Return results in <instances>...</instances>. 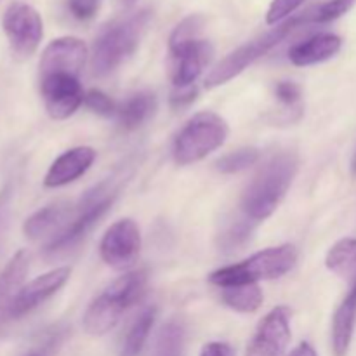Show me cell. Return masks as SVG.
Masks as SVG:
<instances>
[{
  "label": "cell",
  "instance_id": "1",
  "mask_svg": "<svg viewBox=\"0 0 356 356\" xmlns=\"http://www.w3.org/2000/svg\"><path fill=\"white\" fill-rule=\"evenodd\" d=\"M298 169V155L289 149L268 159L243 193V216L254 222L270 218L287 195Z\"/></svg>",
  "mask_w": 356,
  "mask_h": 356
},
{
  "label": "cell",
  "instance_id": "2",
  "mask_svg": "<svg viewBox=\"0 0 356 356\" xmlns=\"http://www.w3.org/2000/svg\"><path fill=\"white\" fill-rule=\"evenodd\" d=\"M153 13L141 9L127 17L108 24L94 42L92 73L96 76H106L113 73L122 63L127 61L141 44L146 35Z\"/></svg>",
  "mask_w": 356,
  "mask_h": 356
},
{
  "label": "cell",
  "instance_id": "3",
  "mask_svg": "<svg viewBox=\"0 0 356 356\" xmlns=\"http://www.w3.org/2000/svg\"><path fill=\"white\" fill-rule=\"evenodd\" d=\"M148 273L145 270L131 271L117 278L103 294L97 296L83 315V330L89 336H104L117 327L125 309L131 308L145 294Z\"/></svg>",
  "mask_w": 356,
  "mask_h": 356
},
{
  "label": "cell",
  "instance_id": "4",
  "mask_svg": "<svg viewBox=\"0 0 356 356\" xmlns=\"http://www.w3.org/2000/svg\"><path fill=\"white\" fill-rule=\"evenodd\" d=\"M298 263V250L291 243L256 252L249 259L232 266L219 268L209 275V282L219 289L233 287V285L257 284L261 280H275L284 277Z\"/></svg>",
  "mask_w": 356,
  "mask_h": 356
},
{
  "label": "cell",
  "instance_id": "5",
  "mask_svg": "<svg viewBox=\"0 0 356 356\" xmlns=\"http://www.w3.org/2000/svg\"><path fill=\"white\" fill-rule=\"evenodd\" d=\"M306 23H312V10L305 14H299V16H291L289 19H285L284 23L277 24L273 30L266 31L261 37L254 38V40L247 42V44L240 45L238 49H235L233 52H229L221 63L216 65V68H212V72L209 73L207 79H205V86L209 89H214V87L222 86V83L229 82L232 79H235L236 75L243 72L245 68H249L250 65L257 61V59L264 58L268 52L273 51L277 45H280L289 35L294 30H298L299 26Z\"/></svg>",
  "mask_w": 356,
  "mask_h": 356
},
{
  "label": "cell",
  "instance_id": "6",
  "mask_svg": "<svg viewBox=\"0 0 356 356\" xmlns=\"http://www.w3.org/2000/svg\"><path fill=\"white\" fill-rule=\"evenodd\" d=\"M229 127L221 115L200 111L184 124L174 139L172 155L177 165H191L225 145Z\"/></svg>",
  "mask_w": 356,
  "mask_h": 356
},
{
  "label": "cell",
  "instance_id": "7",
  "mask_svg": "<svg viewBox=\"0 0 356 356\" xmlns=\"http://www.w3.org/2000/svg\"><path fill=\"white\" fill-rule=\"evenodd\" d=\"M115 198H117V190H111L106 184H99L92 191H87L76 218H73L68 226L47 243L44 252L45 257L47 259L61 257L79 247L80 242H83L94 226L99 222V219L110 211Z\"/></svg>",
  "mask_w": 356,
  "mask_h": 356
},
{
  "label": "cell",
  "instance_id": "8",
  "mask_svg": "<svg viewBox=\"0 0 356 356\" xmlns=\"http://www.w3.org/2000/svg\"><path fill=\"white\" fill-rule=\"evenodd\" d=\"M2 28L14 56L30 58L44 37V21L38 10L26 2H10L2 14Z\"/></svg>",
  "mask_w": 356,
  "mask_h": 356
},
{
  "label": "cell",
  "instance_id": "9",
  "mask_svg": "<svg viewBox=\"0 0 356 356\" xmlns=\"http://www.w3.org/2000/svg\"><path fill=\"white\" fill-rule=\"evenodd\" d=\"M141 252V232L138 222L125 218L113 222L99 243L101 259L115 270H127Z\"/></svg>",
  "mask_w": 356,
  "mask_h": 356
},
{
  "label": "cell",
  "instance_id": "10",
  "mask_svg": "<svg viewBox=\"0 0 356 356\" xmlns=\"http://www.w3.org/2000/svg\"><path fill=\"white\" fill-rule=\"evenodd\" d=\"M291 315L287 306L271 309L257 325L245 356H285L292 337Z\"/></svg>",
  "mask_w": 356,
  "mask_h": 356
},
{
  "label": "cell",
  "instance_id": "11",
  "mask_svg": "<svg viewBox=\"0 0 356 356\" xmlns=\"http://www.w3.org/2000/svg\"><path fill=\"white\" fill-rule=\"evenodd\" d=\"M89 49L76 37H61L44 49L38 63V76L72 75L79 76L86 66Z\"/></svg>",
  "mask_w": 356,
  "mask_h": 356
},
{
  "label": "cell",
  "instance_id": "12",
  "mask_svg": "<svg viewBox=\"0 0 356 356\" xmlns=\"http://www.w3.org/2000/svg\"><path fill=\"white\" fill-rule=\"evenodd\" d=\"M40 94L49 117L54 120H65L72 117L80 104H83V90L79 76L49 75L38 76Z\"/></svg>",
  "mask_w": 356,
  "mask_h": 356
},
{
  "label": "cell",
  "instance_id": "13",
  "mask_svg": "<svg viewBox=\"0 0 356 356\" xmlns=\"http://www.w3.org/2000/svg\"><path fill=\"white\" fill-rule=\"evenodd\" d=\"M70 275H72V268L61 266L54 268V270L47 271V273L24 284L21 287L19 294L14 299L13 306H10L9 320L21 318V316L33 312L35 308H38L42 302L47 301L51 296H54L70 280Z\"/></svg>",
  "mask_w": 356,
  "mask_h": 356
},
{
  "label": "cell",
  "instance_id": "14",
  "mask_svg": "<svg viewBox=\"0 0 356 356\" xmlns=\"http://www.w3.org/2000/svg\"><path fill=\"white\" fill-rule=\"evenodd\" d=\"M170 54L176 61L172 73L174 87L183 89V87L195 86L205 66L211 63L214 49H212L211 42L198 38V40L190 42L183 47L176 49V51H170Z\"/></svg>",
  "mask_w": 356,
  "mask_h": 356
},
{
  "label": "cell",
  "instance_id": "15",
  "mask_svg": "<svg viewBox=\"0 0 356 356\" xmlns=\"http://www.w3.org/2000/svg\"><path fill=\"white\" fill-rule=\"evenodd\" d=\"M96 160V149L90 146H76L66 149L49 167L44 177V186L61 188L73 183L90 169Z\"/></svg>",
  "mask_w": 356,
  "mask_h": 356
},
{
  "label": "cell",
  "instance_id": "16",
  "mask_svg": "<svg viewBox=\"0 0 356 356\" xmlns=\"http://www.w3.org/2000/svg\"><path fill=\"white\" fill-rule=\"evenodd\" d=\"M72 205L65 202H56V204L47 205L40 211L33 212L30 218L24 221L23 233L28 240L47 238V236H56L68 226V221H72ZM51 238V240H52Z\"/></svg>",
  "mask_w": 356,
  "mask_h": 356
},
{
  "label": "cell",
  "instance_id": "17",
  "mask_svg": "<svg viewBox=\"0 0 356 356\" xmlns=\"http://www.w3.org/2000/svg\"><path fill=\"white\" fill-rule=\"evenodd\" d=\"M341 47H343L341 37L334 33H318L292 45L289 51V59L294 66L318 65L339 54Z\"/></svg>",
  "mask_w": 356,
  "mask_h": 356
},
{
  "label": "cell",
  "instance_id": "18",
  "mask_svg": "<svg viewBox=\"0 0 356 356\" xmlns=\"http://www.w3.org/2000/svg\"><path fill=\"white\" fill-rule=\"evenodd\" d=\"M28 268H30V254L26 250H17L0 273V327L6 320H9L10 306L24 285Z\"/></svg>",
  "mask_w": 356,
  "mask_h": 356
},
{
  "label": "cell",
  "instance_id": "19",
  "mask_svg": "<svg viewBox=\"0 0 356 356\" xmlns=\"http://www.w3.org/2000/svg\"><path fill=\"white\" fill-rule=\"evenodd\" d=\"M356 325V285L351 287L344 301L332 316V351L336 356H346L350 351Z\"/></svg>",
  "mask_w": 356,
  "mask_h": 356
},
{
  "label": "cell",
  "instance_id": "20",
  "mask_svg": "<svg viewBox=\"0 0 356 356\" xmlns=\"http://www.w3.org/2000/svg\"><path fill=\"white\" fill-rule=\"evenodd\" d=\"M156 108H159V101H156L155 94L141 90V92L129 96L122 104H118L117 120L124 131H136L141 125H145L149 118H153V115L156 113Z\"/></svg>",
  "mask_w": 356,
  "mask_h": 356
},
{
  "label": "cell",
  "instance_id": "21",
  "mask_svg": "<svg viewBox=\"0 0 356 356\" xmlns=\"http://www.w3.org/2000/svg\"><path fill=\"white\" fill-rule=\"evenodd\" d=\"M325 266L355 287L356 285V238H343L330 247Z\"/></svg>",
  "mask_w": 356,
  "mask_h": 356
},
{
  "label": "cell",
  "instance_id": "22",
  "mask_svg": "<svg viewBox=\"0 0 356 356\" xmlns=\"http://www.w3.org/2000/svg\"><path fill=\"white\" fill-rule=\"evenodd\" d=\"M156 318V308L155 306H148L143 309L138 315V318L132 322L129 327L125 339L122 343L120 356H139L143 348H145L146 341H148L149 332H152L153 325H155Z\"/></svg>",
  "mask_w": 356,
  "mask_h": 356
},
{
  "label": "cell",
  "instance_id": "23",
  "mask_svg": "<svg viewBox=\"0 0 356 356\" xmlns=\"http://www.w3.org/2000/svg\"><path fill=\"white\" fill-rule=\"evenodd\" d=\"M221 299L229 309L236 313H256L264 301L263 291L257 284L233 285L221 291Z\"/></svg>",
  "mask_w": 356,
  "mask_h": 356
},
{
  "label": "cell",
  "instance_id": "24",
  "mask_svg": "<svg viewBox=\"0 0 356 356\" xmlns=\"http://www.w3.org/2000/svg\"><path fill=\"white\" fill-rule=\"evenodd\" d=\"M204 16L200 14H193V16H188L177 24L172 30L169 37V51H176V49L183 47V45L190 44V42L198 40V35H200L202 28H204Z\"/></svg>",
  "mask_w": 356,
  "mask_h": 356
},
{
  "label": "cell",
  "instance_id": "25",
  "mask_svg": "<svg viewBox=\"0 0 356 356\" xmlns=\"http://www.w3.org/2000/svg\"><path fill=\"white\" fill-rule=\"evenodd\" d=\"M259 160V149L257 148H240L236 152L228 153L218 160V170L222 174H236L249 169Z\"/></svg>",
  "mask_w": 356,
  "mask_h": 356
},
{
  "label": "cell",
  "instance_id": "26",
  "mask_svg": "<svg viewBox=\"0 0 356 356\" xmlns=\"http://www.w3.org/2000/svg\"><path fill=\"white\" fill-rule=\"evenodd\" d=\"M256 222L250 221L249 218L238 219L236 222L228 226L225 233L221 235V247L226 250H236L238 247H243L249 242L250 235Z\"/></svg>",
  "mask_w": 356,
  "mask_h": 356
},
{
  "label": "cell",
  "instance_id": "27",
  "mask_svg": "<svg viewBox=\"0 0 356 356\" xmlns=\"http://www.w3.org/2000/svg\"><path fill=\"white\" fill-rule=\"evenodd\" d=\"M356 0H327L318 7L312 9V23H330L353 9Z\"/></svg>",
  "mask_w": 356,
  "mask_h": 356
},
{
  "label": "cell",
  "instance_id": "28",
  "mask_svg": "<svg viewBox=\"0 0 356 356\" xmlns=\"http://www.w3.org/2000/svg\"><path fill=\"white\" fill-rule=\"evenodd\" d=\"M83 104L90 111L101 115V117H113V115H117L118 110V104L106 92H103L99 89H90L89 92H86Z\"/></svg>",
  "mask_w": 356,
  "mask_h": 356
},
{
  "label": "cell",
  "instance_id": "29",
  "mask_svg": "<svg viewBox=\"0 0 356 356\" xmlns=\"http://www.w3.org/2000/svg\"><path fill=\"white\" fill-rule=\"evenodd\" d=\"M305 2L306 0H273L266 13V23L271 24V26H273V24L284 23V21L289 19V16H292V14H294Z\"/></svg>",
  "mask_w": 356,
  "mask_h": 356
},
{
  "label": "cell",
  "instance_id": "30",
  "mask_svg": "<svg viewBox=\"0 0 356 356\" xmlns=\"http://www.w3.org/2000/svg\"><path fill=\"white\" fill-rule=\"evenodd\" d=\"M184 337V330L179 323L172 322L169 325L163 327L162 334H160L159 348H160V356H172L174 351L181 346Z\"/></svg>",
  "mask_w": 356,
  "mask_h": 356
},
{
  "label": "cell",
  "instance_id": "31",
  "mask_svg": "<svg viewBox=\"0 0 356 356\" xmlns=\"http://www.w3.org/2000/svg\"><path fill=\"white\" fill-rule=\"evenodd\" d=\"M275 96L285 106H296L301 101V87L296 82H289V80H284V82H278L277 87H275Z\"/></svg>",
  "mask_w": 356,
  "mask_h": 356
},
{
  "label": "cell",
  "instance_id": "32",
  "mask_svg": "<svg viewBox=\"0 0 356 356\" xmlns=\"http://www.w3.org/2000/svg\"><path fill=\"white\" fill-rule=\"evenodd\" d=\"M101 0H68V9L72 16L79 21H89L99 10Z\"/></svg>",
  "mask_w": 356,
  "mask_h": 356
},
{
  "label": "cell",
  "instance_id": "33",
  "mask_svg": "<svg viewBox=\"0 0 356 356\" xmlns=\"http://www.w3.org/2000/svg\"><path fill=\"white\" fill-rule=\"evenodd\" d=\"M197 87L191 86V87H183V89H176L170 96V106L172 108H184L188 104L193 103L197 99Z\"/></svg>",
  "mask_w": 356,
  "mask_h": 356
},
{
  "label": "cell",
  "instance_id": "34",
  "mask_svg": "<svg viewBox=\"0 0 356 356\" xmlns=\"http://www.w3.org/2000/svg\"><path fill=\"white\" fill-rule=\"evenodd\" d=\"M200 356H235V350L232 344L221 343V341H212V343L204 344Z\"/></svg>",
  "mask_w": 356,
  "mask_h": 356
},
{
  "label": "cell",
  "instance_id": "35",
  "mask_svg": "<svg viewBox=\"0 0 356 356\" xmlns=\"http://www.w3.org/2000/svg\"><path fill=\"white\" fill-rule=\"evenodd\" d=\"M59 341H61V336H59L58 332L51 334V336L44 341L42 346L35 348V350H31L30 353H26L24 356H51L52 351H54L56 346L59 344Z\"/></svg>",
  "mask_w": 356,
  "mask_h": 356
},
{
  "label": "cell",
  "instance_id": "36",
  "mask_svg": "<svg viewBox=\"0 0 356 356\" xmlns=\"http://www.w3.org/2000/svg\"><path fill=\"white\" fill-rule=\"evenodd\" d=\"M291 356H316V351L309 343H301L292 351Z\"/></svg>",
  "mask_w": 356,
  "mask_h": 356
},
{
  "label": "cell",
  "instance_id": "37",
  "mask_svg": "<svg viewBox=\"0 0 356 356\" xmlns=\"http://www.w3.org/2000/svg\"><path fill=\"white\" fill-rule=\"evenodd\" d=\"M351 174H353V176L356 177V155H355L353 162H351Z\"/></svg>",
  "mask_w": 356,
  "mask_h": 356
}]
</instances>
